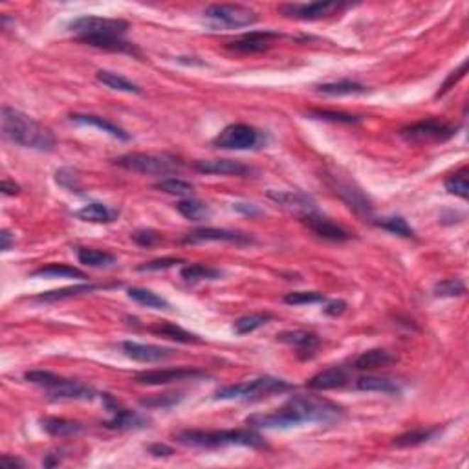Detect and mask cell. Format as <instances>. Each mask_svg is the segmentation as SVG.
I'll return each mask as SVG.
<instances>
[{
  "label": "cell",
  "instance_id": "cell-1",
  "mask_svg": "<svg viewBox=\"0 0 469 469\" xmlns=\"http://www.w3.org/2000/svg\"><path fill=\"white\" fill-rule=\"evenodd\" d=\"M343 416L341 407L319 396L296 394L281 409L268 414H253L246 424L257 429H286L301 424H332Z\"/></svg>",
  "mask_w": 469,
  "mask_h": 469
},
{
  "label": "cell",
  "instance_id": "cell-2",
  "mask_svg": "<svg viewBox=\"0 0 469 469\" xmlns=\"http://www.w3.org/2000/svg\"><path fill=\"white\" fill-rule=\"evenodd\" d=\"M129 22L122 18H104L96 15H83L70 22V31L81 43L107 52L131 53L139 55V50L125 39Z\"/></svg>",
  "mask_w": 469,
  "mask_h": 469
},
{
  "label": "cell",
  "instance_id": "cell-3",
  "mask_svg": "<svg viewBox=\"0 0 469 469\" xmlns=\"http://www.w3.org/2000/svg\"><path fill=\"white\" fill-rule=\"evenodd\" d=\"M2 136L15 145L39 152H50L57 139L48 126L41 125L33 117L11 107H2Z\"/></svg>",
  "mask_w": 469,
  "mask_h": 469
},
{
  "label": "cell",
  "instance_id": "cell-4",
  "mask_svg": "<svg viewBox=\"0 0 469 469\" xmlns=\"http://www.w3.org/2000/svg\"><path fill=\"white\" fill-rule=\"evenodd\" d=\"M174 440H178L183 446L202 449H217L227 448V446H242V448L262 449L266 448V442L259 433L246 429H230V431H198L185 429L174 435Z\"/></svg>",
  "mask_w": 469,
  "mask_h": 469
},
{
  "label": "cell",
  "instance_id": "cell-5",
  "mask_svg": "<svg viewBox=\"0 0 469 469\" xmlns=\"http://www.w3.org/2000/svg\"><path fill=\"white\" fill-rule=\"evenodd\" d=\"M291 391V385L284 379L271 378V376H264V378H257L252 382L239 383V385H227L222 387L215 392L217 400H261L266 396L281 394V392Z\"/></svg>",
  "mask_w": 469,
  "mask_h": 469
},
{
  "label": "cell",
  "instance_id": "cell-6",
  "mask_svg": "<svg viewBox=\"0 0 469 469\" xmlns=\"http://www.w3.org/2000/svg\"><path fill=\"white\" fill-rule=\"evenodd\" d=\"M213 145L224 151H255L266 145V134L246 123H233L218 132Z\"/></svg>",
  "mask_w": 469,
  "mask_h": 469
},
{
  "label": "cell",
  "instance_id": "cell-7",
  "mask_svg": "<svg viewBox=\"0 0 469 469\" xmlns=\"http://www.w3.org/2000/svg\"><path fill=\"white\" fill-rule=\"evenodd\" d=\"M458 126L442 119H421L401 129V138L411 144H442L456 134Z\"/></svg>",
  "mask_w": 469,
  "mask_h": 469
},
{
  "label": "cell",
  "instance_id": "cell-8",
  "mask_svg": "<svg viewBox=\"0 0 469 469\" xmlns=\"http://www.w3.org/2000/svg\"><path fill=\"white\" fill-rule=\"evenodd\" d=\"M116 166L123 167L132 173L141 174H171L180 169L178 160L171 156H158V154H144V152H134V154H125L116 160Z\"/></svg>",
  "mask_w": 469,
  "mask_h": 469
},
{
  "label": "cell",
  "instance_id": "cell-9",
  "mask_svg": "<svg viewBox=\"0 0 469 469\" xmlns=\"http://www.w3.org/2000/svg\"><path fill=\"white\" fill-rule=\"evenodd\" d=\"M205 17L226 28L252 26L257 22V14L253 9L240 4H215L205 8Z\"/></svg>",
  "mask_w": 469,
  "mask_h": 469
},
{
  "label": "cell",
  "instance_id": "cell-10",
  "mask_svg": "<svg viewBox=\"0 0 469 469\" xmlns=\"http://www.w3.org/2000/svg\"><path fill=\"white\" fill-rule=\"evenodd\" d=\"M209 374L200 369H161V370H144L136 374V382L141 385H169L176 382H189V379L207 378Z\"/></svg>",
  "mask_w": 469,
  "mask_h": 469
},
{
  "label": "cell",
  "instance_id": "cell-11",
  "mask_svg": "<svg viewBox=\"0 0 469 469\" xmlns=\"http://www.w3.org/2000/svg\"><path fill=\"white\" fill-rule=\"evenodd\" d=\"M348 8V4L343 2H310V4H283L279 8V11L290 18H297V21H319L328 15H334L341 9Z\"/></svg>",
  "mask_w": 469,
  "mask_h": 469
},
{
  "label": "cell",
  "instance_id": "cell-12",
  "mask_svg": "<svg viewBox=\"0 0 469 469\" xmlns=\"http://www.w3.org/2000/svg\"><path fill=\"white\" fill-rule=\"evenodd\" d=\"M103 401L104 407L109 409V413H112V418L109 421H104L103 426L109 427V429H116V431H131V429H141L149 424L147 418H144L141 414L134 413V411H129V409L119 407L116 400H114L112 396L103 394Z\"/></svg>",
  "mask_w": 469,
  "mask_h": 469
},
{
  "label": "cell",
  "instance_id": "cell-13",
  "mask_svg": "<svg viewBox=\"0 0 469 469\" xmlns=\"http://www.w3.org/2000/svg\"><path fill=\"white\" fill-rule=\"evenodd\" d=\"M183 244H200V242H230V244H253V237L240 231L217 230V227H200L191 233H187L182 240Z\"/></svg>",
  "mask_w": 469,
  "mask_h": 469
},
{
  "label": "cell",
  "instance_id": "cell-14",
  "mask_svg": "<svg viewBox=\"0 0 469 469\" xmlns=\"http://www.w3.org/2000/svg\"><path fill=\"white\" fill-rule=\"evenodd\" d=\"M301 220L308 226V230L312 231L313 234H318L319 239L330 240V242H347V240H350L352 237H354L350 231H347L343 226H339V224L332 222L330 218L321 217L318 211L306 215V217H303Z\"/></svg>",
  "mask_w": 469,
  "mask_h": 469
},
{
  "label": "cell",
  "instance_id": "cell-15",
  "mask_svg": "<svg viewBox=\"0 0 469 469\" xmlns=\"http://www.w3.org/2000/svg\"><path fill=\"white\" fill-rule=\"evenodd\" d=\"M268 198H271L275 204H279L290 213L297 215L299 218L318 211L312 196L304 195L301 191H268Z\"/></svg>",
  "mask_w": 469,
  "mask_h": 469
},
{
  "label": "cell",
  "instance_id": "cell-16",
  "mask_svg": "<svg viewBox=\"0 0 469 469\" xmlns=\"http://www.w3.org/2000/svg\"><path fill=\"white\" fill-rule=\"evenodd\" d=\"M279 37L277 31H249L227 44V48L237 53H262L271 48V43Z\"/></svg>",
  "mask_w": 469,
  "mask_h": 469
},
{
  "label": "cell",
  "instance_id": "cell-17",
  "mask_svg": "<svg viewBox=\"0 0 469 469\" xmlns=\"http://www.w3.org/2000/svg\"><path fill=\"white\" fill-rule=\"evenodd\" d=\"M122 348L126 356L134 361H139V363H160V361L169 360V357H173L174 354H176L174 348L136 343V341H125V343L122 345Z\"/></svg>",
  "mask_w": 469,
  "mask_h": 469
},
{
  "label": "cell",
  "instance_id": "cell-18",
  "mask_svg": "<svg viewBox=\"0 0 469 469\" xmlns=\"http://www.w3.org/2000/svg\"><path fill=\"white\" fill-rule=\"evenodd\" d=\"M48 392L53 400H75V401H90L94 400L97 394L92 387L66 378H63V382L59 383V385L53 387V389H50Z\"/></svg>",
  "mask_w": 469,
  "mask_h": 469
},
{
  "label": "cell",
  "instance_id": "cell-19",
  "mask_svg": "<svg viewBox=\"0 0 469 469\" xmlns=\"http://www.w3.org/2000/svg\"><path fill=\"white\" fill-rule=\"evenodd\" d=\"M335 193H338V195L343 198L345 204L350 209H354L357 215L365 218H372V204H370L369 198L363 195L361 189H357V187H354L348 182H339V180H335Z\"/></svg>",
  "mask_w": 469,
  "mask_h": 469
},
{
  "label": "cell",
  "instance_id": "cell-20",
  "mask_svg": "<svg viewBox=\"0 0 469 469\" xmlns=\"http://www.w3.org/2000/svg\"><path fill=\"white\" fill-rule=\"evenodd\" d=\"M195 169L204 174H220V176H248L252 173L248 166L237 160H202L196 161Z\"/></svg>",
  "mask_w": 469,
  "mask_h": 469
},
{
  "label": "cell",
  "instance_id": "cell-21",
  "mask_svg": "<svg viewBox=\"0 0 469 469\" xmlns=\"http://www.w3.org/2000/svg\"><path fill=\"white\" fill-rule=\"evenodd\" d=\"M279 341H283L286 345H293L299 350L301 360H308L313 356L316 348L321 345V339L319 335L312 334V332H304V330H286L277 334Z\"/></svg>",
  "mask_w": 469,
  "mask_h": 469
},
{
  "label": "cell",
  "instance_id": "cell-22",
  "mask_svg": "<svg viewBox=\"0 0 469 469\" xmlns=\"http://www.w3.org/2000/svg\"><path fill=\"white\" fill-rule=\"evenodd\" d=\"M348 372L343 367H330V369L321 370L316 376L306 382V387L312 391H334L347 385Z\"/></svg>",
  "mask_w": 469,
  "mask_h": 469
},
{
  "label": "cell",
  "instance_id": "cell-23",
  "mask_svg": "<svg viewBox=\"0 0 469 469\" xmlns=\"http://www.w3.org/2000/svg\"><path fill=\"white\" fill-rule=\"evenodd\" d=\"M70 119L74 123H79V125H87V126H96L99 131L107 132L109 136L116 139H122V141H129L131 139V134L125 132L122 126H117L116 123L109 122L107 117L101 116H94V114H72Z\"/></svg>",
  "mask_w": 469,
  "mask_h": 469
},
{
  "label": "cell",
  "instance_id": "cell-24",
  "mask_svg": "<svg viewBox=\"0 0 469 469\" xmlns=\"http://www.w3.org/2000/svg\"><path fill=\"white\" fill-rule=\"evenodd\" d=\"M396 356L391 354L389 350H383V348H372V350H367L363 354L354 360V369L356 370H372V369H382V367L391 365L394 363Z\"/></svg>",
  "mask_w": 469,
  "mask_h": 469
},
{
  "label": "cell",
  "instance_id": "cell-25",
  "mask_svg": "<svg viewBox=\"0 0 469 469\" xmlns=\"http://www.w3.org/2000/svg\"><path fill=\"white\" fill-rule=\"evenodd\" d=\"M97 288H101L99 284H75V286L39 293V296L31 297V301H35V303H59V301L72 299V297L83 296V293H92V291L97 290Z\"/></svg>",
  "mask_w": 469,
  "mask_h": 469
},
{
  "label": "cell",
  "instance_id": "cell-26",
  "mask_svg": "<svg viewBox=\"0 0 469 469\" xmlns=\"http://www.w3.org/2000/svg\"><path fill=\"white\" fill-rule=\"evenodd\" d=\"M41 426L52 436H75L85 431L83 424L66 418H44Z\"/></svg>",
  "mask_w": 469,
  "mask_h": 469
},
{
  "label": "cell",
  "instance_id": "cell-27",
  "mask_svg": "<svg viewBox=\"0 0 469 469\" xmlns=\"http://www.w3.org/2000/svg\"><path fill=\"white\" fill-rule=\"evenodd\" d=\"M151 332H154V334L158 335H163V338L173 339V341H178V343H185V345L204 343L200 339V335L183 330L182 326L174 325V323H160V325L156 326H151Z\"/></svg>",
  "mask_w": 469,
  "mask_h": 469
},
{
  "label": "cell",
  "instance_id": "cell-28",
  "mask_svg": "<svg viewBox=\"0 0 469 469\" xmlns=\"http://www.w3.org/2000/svg\"><path fill=\"white\" fill-rule=\"evenodd\" d=\"M75 215L81 220L92 222V224H109V222H114V218L117 217L116 211H112L109 205L99 204V202H92V204L83 205Z\"/></svg>",
  "mask_w": 469,
  "mask_h": 469
},
{
  "label": "cell",
  "instance_id": "cell-29",
  "mask_svg": "<svg viewBox=\"0 0 469 469\" xmlns=\"http://www.w3.org/2000/svg\"><path fill=\"white\" fill-rule=\"evenodd\" d=\"M319 94H325V96H360V94H365L367 87H363L361 83L356 81H350V79H343V81H335V83H325L318 87Z\"/></svg>",
  "mask_w": 469,
  "mask_h": 469
},
{
  "label": "cell",
  "instance_id": "cell-30",
  "mask_svg": "<svg viewBox=\"0 0 469 469\" xmlns=\"http://www.w3.org/2000/svg\"><path fill=\"white\" fill-rule=\"evenodd\" d=\"M438 427H431V429H426V427H418V429H413V431H407V433H404V435L396 436L394 438V448H400V449H405V448H416V446H421V443L429 442L433 436L438 433Z\"/></svg>",
  "mask_w": 469,
  "mask_h": 469
},
{
  "label": "cell",
  "instance_id": "cell-31",
  "mask_svg": "<svg viewBox=\"0 0 469 469\" xmlns=\"http://www.w3.org/2000/svg\"><path fill=\"white\" fill-rule=\"evenodd\" d=\"M357 389L367 392H383V394H400V385L389 378L379 376H361L357 379Z\"/></svg>",
  "mask_w": 469,
  "mask_h": 469
},
{
  "label": "cell",
  "instance_id": "cell-32",
  "mask_svg": "<svg viewBox=\"0 0 469 469\" xmlns=\"http://www.w3.org/2000/svg\"><path fill=\"white\" fill-rule=\"evenodd\" d=\"M96 77L99 83H103L104 87L112 88V90L126 92V94H141V88H139L138 85L132 83V81H129V79L123 77V75L116 74V72L99 70V72L96 74Z\"/></svg>",
  "mask_w": 469,
  "mask_h": 469
},
{
  "label": "cell",
  "instance_id": "cell-33",
  "mask_svg": "<svg viewBox=\"0 0 469 469\" xmlns=\"http://www.w3.org/2000/svg\"><path fill=\"white\" fill-rule=\"evenodd\" d=\"M31 277H52V279H87V275L81 269L74 268L68 264H46L37 268L31 274Z\"/></svg>",
  "mask_w": 469,
  "mask_h": 469
},
{
  "label": "cell",
  "instance_id": "cell-34",
  "mask_svg": "<svg viewBox=\"0 0 469 469\" xmlns=\"http://www.w3.org/2000/svg\"><path fill=\"white\" fill-rule=\"evenodd\" d=\"M77 259L81 264L88 266V268H109V266L116 264V257L112 253L94 248H79Z\"/></svg>",
  "mask_w": 469,
  "mask_h": 469
},
{
  "label": "cell",
  "instance_id": "cell-35",
  "mask_svg": "<svg viewBox=\"0 0 469 469\" xmlns=\"http://www.w3.org/2000/svg\"><path fill=\"white\" fill-rule=\"evenodd\" d=\"M185 283H200V281H215L222 277V271L207 264H189L183 266L180 271Z\"/></svg>",
  "mask_w": 469,
  "mask_h": 469
},
{
  "label": "cell",
  "instance_id": "cell-36",
  "mask_svg": "<svg viewBox=\"0 0 469 469\" xmlns=\"http://www.w3.org/2000/svg\"><path fill=\"white\" fill-rule=\"evenodd\" d=\"M176 209H178V213L182 217H185L187 220L193 222H200L205 220V218L211 215V209H209L207 204L200 200H195V198H185V200H180L176 204Z\"/></svg>",
  "mask_w": 469,
  "mask_h": 469
},
{
  "label": "cell",
  "instance_id": "cell-37",
  "mask_svg": "<svg viewBox=\"0 0 469 469\" xmlns=\"http://www.w3.org/2000/svg\"><path fill=\"white\" fill-rule=\"evenodd\" d=\"M271 321V313L262 312V313H249V316H244V318L237 319L233 325L234 332L239 335L252 334V332L259 330L261 326L268 325Z\"/></svg>",
  "mask_w": 469,
  "mask_h": 469
},
{
  "label": "cell",
  "instance_id": "cell-38",
  "mask_svg": "<svg viewBox=\"0 0 469 469\" xmlns=\"http://www.w3.org/2000/svg\"><path fill=\"white\" fill-rule=\"evenodd\" d=\"M376 226L383 227V230L391 231V233L398 234V237H404V239H414L416 233L414 230L407 224V220L401 217H385V218H378V220H372Z\"/></svg>",
  "mask_w": 469,
  "mask_h": 469
},
{
  "label": "cell",
  "instance_id": "cell-39",
  "mask_svg": "<svg viewBox=\"0 0 469 469\" xmlns=\"http://www.w3.org/2000/svg\"><path fill=\"white\" fill-rule=\"evenodd\" d=\"M129 297H131L132 301H136V303L147 306V308H169V303H167L163 297H160L158 293H154V291L151 290H145V288H131V290H129Z\"/></svg>",
  "mask_w": 469,
  "mask_h": 469
},
{
  "label": "cell",
  "instance_id": "cell-40",
  "mask_svg": "<svg viewBox=\"0 0 469 469\" xmlns=\"http://www.w3.org/2000/svg\"><path fill=\"white\" fill-rule=\"evenodd\" d=\"M158 191L167 193V195H176V196H185V198H191L193 193H195V187L193 183L185 182V180L180 178H166L161 182L154 183Z\"/></svg>",
  "mask_w": 469,
  "mask_h": 469
},
{
  "label": "cell",
  "instance_id": "cell-41",
  "mask_svg": "<svg viewBox=\"0 0 469 469\" xmlns=\"http://www.w3.org/2000/svg\"><path fill=\"white\" fill-rule=\"evenodd\" d=\"M446 191L451 193V195L460 196L464 200H468L469 196V187H468V169H462L458 173L451 174L448 180H446Z\"/></svg>",
  "mask_w": 469,
  "mask_h": 469
},
{
  "label": "cell",
  "instance_id": "cell-42",
  "mask_svg": "<svg viewBox=\"0 0 469 469\" xmlns=\"http://www.w3.org/2000/svg\"><path fill=\"white\" fill-rule=\"evenodd\" d=\"M24 379L50 391V389H53V387L63 382V376H57V374L48 372V370H31V372L24 374Z\"/></svg>",
  "mask_w": 469,
  "mask_h": 469
},
{
  "label": "cell",
  "instance_id": "cell-43",
  "mask_svg": "<svg viewBox=\"0 0 469 469\" xmlns=\"http://www.w3.org/2000/svg\"><path fill=\"white\" fill-rule=\"evenodd\" d=\"M306 116L312 119H323V122H332V123H345V125H352V123H360L361 117L350 116V114H341V112H330V110H310Z\"/></svg>",
  "mask_w": 469,
  "mask_h": 469
},
{
  "label": "cell",
  "instance_id": "cell-44",
  "mask_svg": "<svg viewBox=\"0 0 469 469\" xmlns=\"http://www.w3.org/2000/svg\"><path fill=\"white\" fill-rule=\"evenodd\" d=\"M326 301L325 293L321 291H290L284 296V303L301 306V304H316Z\"/></svg>",
  "mask_w": 469,
  "mask_h": 469
},
{
  "label": "cell",
  "instance_id": "cell-45",
  "mask_svg": "<svg viewBox=\"0 0 469 469\" xmlns=\"http://www.w3.org/2000/svg\"><path fill=\"white\" fill-rule=\"evenodd\" d=\"M465 293V284L460 279H446L435 286L436 297H458Z\"/></svg>",
  "mask_w": 469,
  "mask_h": 469
},
{
  "label": "cell",
  "instance_id": "cell-46",
  "mask_svg": "<svg viewBox=\"0 0 469 469\" xmlns=\"http://www.w3.org/2000/svg\"><path fill=\"white\" fill-rule=\"evenodd\" d=\"M55 182L66 189V191L72 193H81V183H79V176L74 169L70 167H63L55 173Z\"/></svg>",
  "mask_w": 469,
  "mask_h": 469
},
{
  "label": "cell",
  "instance_id": "cell-47",
  "mask_svg": "<svg viewBox=\"0 0 469 469\" xmlns=\"http://www.w3.org/2000/svg\"><path fill=\"white\" fill-rule=\"evenodd\" d=\"M132 240H134L138 246L152 248V246H156V244L161 242V234L154 230H139L132 234Z\"/></svg>",
  "mask_w": 469,
  "mask_h": 469
},
{
  "label": "cell",
  "instance_id": "cell-48",
  "mask_svg": "<svg viewBox=\"0 0 469 469\" xmlns=\"http://www.w3.org/2000/svg\"><path fill=\"white\" fill-rule=\"evenodd\" d=\"M465 70H468V61L462 63V65L458 66V68H456L455 72H451V74L448 75V79H446V81H443V83H442V87H440V90H438V94H436V97L446 96V94H448V92L451 90V88H455V85L458 83L460 79H464Z\"/></svg>",
  "mask_w": 469,
  "mask_h": 469
},
{
  "label": "cell",
  "instance_id": "cell-49",
  "mask_svg": "<svg viewBox=\"0 0 469 469\" xmlns=\"http://www.w3.org/2000/svg\"><path fill=\"white\" fill-rule=\"evenodd\" d=\"M182 259H174V257H166V259H156V261L145 262L139 266V271H158V269H169L176 264H182Z\"/></svg>",
  "mask_w": 469,
  "mask_h": 469
},
{
  "label": "cell",
  "instance_id": "cell-50",
  "mask_svg": "<svg viewBox=\"0 0 469 469\" xmlns=\"http://www.w3.org/2000/svg\"><path fill=\"white\" fill-rule=\"evenodd\" d=\"M178 401L176 394H166L161 398H152V400H141L144 407H171Z\"/></svg>",
  "mask_w": 469,
  "mask_h": 469
},
{
  "label": "cell",
  "instance_id": "cell-51",
  "mask_svg": "<svg viewBox=\"0 0 469 469\" xmlns=\"http://www.w3.org/2000/svg\"><path fill=\"white\" fill-rule=\"evenodd\" d=\"M347 301L338 299V301H330V303L325 306V313L326 316H332V318H338V316H343L345 310H347Z\"/></svg>",
  "mask_w": 469,
  "mask_h": 469
},
{
  "label": "cell",
  "instance_id": "cell-52",
  "mask_svg": "<svg viewBox=\"0 0 469 469\" xmlns=\"http://www.w3.org/2000/svg\"><path fill=\"white\" fill-rule=\"evenodd\" d=\"M149 453L152 456H171L173 455V448L166 446V443H152L151 448H149Z\"/></svg>",
  "mask_w": 469,
  "mask_h": 469
},
{
  "label": "cell",
  "instance_id": "cell-53",
  "mask_svg": "<svg viewBox=\"0 0 469 469\" xmlns=\"http://www.w3.org/2000/svg\"><path fill=\"white\" fill-rule=\"evenodd\" d=\"M233 207L237 209L239 213L248 215V217H259V215H262L261 209L257 207V205H253V204H234Z\"/></svg>",
  "mask_w": 469,
  "mask_h": 469
},
{
  "label": "cell",
  "instance_id": "cell-54",
  "mask_svg": "<svg viewBox=\"0 0 469 469\" xmlns=\"http://www.w3.org/2000/svg\"><path fill=\"white\" fill-rule=\"evenodd\" d=\"M0 191H2V195L6 196H15L21 193V187H18L17 183L9 182V180H4V182L0 183Z\"/></svg>",
  "mask_w": 469,
  "mask_h": 469
},
{
  "label": "cell",
  "instance_id": "cell-55",
  "mask_svg": "<svg viewBox=\"0 0 469 469\" xmlns=\"http://www.w3.org/2000/svg\"><path fill=\"white\" fill-rule=\"evenodd\" d=\"M0 240H2V246H0L2 252H8V249L15 244V237L9 233L8 230H2V233H0Z\"/></svg>",
  "mask_w": 469,
  "mask_h": 469
},
{
  "label": "cell",
  "instance_id": "cell-56",
  "mask_svg": "<svg viewBox=\"0 0 469 469\" xmlns=\"http://www.w3.org/2000/svg\"><path fill=\"white\" fill-rule=\"evenodd\" d=\"M0 462H2V465L4 468H24V462L21 460V458H14V456L9 455H4L2 458H0Z\"/></svg>",
  "mask_w": 469,
  "mask_h": 469
}]
</instances>
